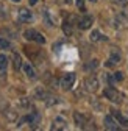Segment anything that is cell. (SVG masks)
Instances as JSON below:
<instances>
[{"label": "cell", "instance_id": "7c38bea8", "mask_svg": "<svg viewBox=\"0 0 128 131\" xmlns=\"http://www.w3.org/2000/svg\"><path fill=\"white\" fill-rule=\"evenodd\" d=\"M24 70H25V73L30 77V78H36V72H35V69H33V66L31 64H24Z\"/></svg>", "mask_w": 128, "mask_h": 131}, {"label": "cell", "instance_id": "30bf717a", "mask_svg": "<svg viewBox=\"0 0 128 131\" xmlns=\"http://www.w3.org/2000/svg\"><path fill=\"white\" fill-rule=\"evenodd\" d=\"M113 112H114V117L117 119V122H119V123H120L122 126L128 128V119H126V117L123 116V114H120L119 111H113Z\"/></svg>", "mask_w": 128, "mask_h": 131}, {"label": "cell", "instance_id": "7402d4cb", "mask_svg": "<svg viewBox=\"0 0 128 131\" xmlns=\"http://www.w3.org/2000/svg\"><path fill=\"white\" fill-rule=\"evenodd\" d=\"M13 2H20V0H13Z\"/></svg>", "mask_w": 128, "mask_h": 131}, {"label": "cell", "instance_id": "9a60e30c", "mask_svg": "<svg viewBox=\"0 0 128 131\" xmlns=\"http://www.w3.org/2000/svg\"><path fill=\"white\" fill-rule=\"evenodd\" d=\"M6 66H8V59H6V56H5V55H0V70L5 72Z\"/></svg>", "mask_w": 128, "mask_h": 131}, {"label": "cell", "instance_id": "603a6c76", "mask_svg": "<svg viewBox=\"0 0 128 131\" xmlns=\"http://www.w3.org/2000/svg\"><path fill=\"white\" fill-rule=\"evenodd\" d=\"M119 2H125V0H119Z\"/></svg>", "mask_w": 128, "mask_h": 131}, {"label": "cell", "instance_id": "9c48e42d", "mask_svg": "<svg viewBox=\"0 0 128 131\" xmlns=\"http://www.w3.org/2000/svg\"><path fill=\"white\" fill-rule=\"evenodd\" d=\"M66 125H67V123H66V120H64L62 117H56V119L53 120L52 129H66V128H67Z\"/></svg>", "mask_w": 128, "mask_h": 131}, {"label": "cell", "instance_id": "8992f818", "mask_svg": "<svg viewBox=\"0 0 128 131\" xmlns=\"http://www.w3.org/2000/svg\"><path fill=\"white\" fill-rule=\"evenodd\" d=\"M120 61V55L117 53V50L114 48L113 52H111V56H109V59L106 61V67H114V66H117V62Z\"/></svg>", "mask_w": 128, "mask_h": 131}, {"label": "cell", "instance_id": "44dd1931", "mask_svg": "<svg viewBox=\"0 0 128 131\" xmlns=\"http://www.w3.org/2000/svg\"><path fill=\"white\" fill-rule=\"evenodd\" d=\"M28 2H30V5H36L38 0H28Z\"/></svg>", "mask_w": 128, "mask_h": 131}, {"label": "cell", "instance_id": "2e32d148", "mask_svg": "<svg viewBox=\"0 0 128 131\" xmlns=\"http://www.w3.org/2000/svg\"><path fill=\"white\" fill-rule=\"evenodd\" d=\"M102 39H105V36H102L97 30L91 33V41H94V42H95V41H102Z\"/></svg>", "mask_w": 128, "mask_h": 131}, {"label": "cell", "instance_id": "277c9868", "mask_svg": "<svg viewBox=\"0 0 128 131\" xmlns=\"http://www.w3.org/2000/svg\"><path fill=\"white\" fill-rule=\"evenodd\" d=\"M84 88H86V91H89V92H95V91L99 89V81H97V78H95V77L86 78V80H84Z\"/></svg>", "mask_w": 128, "mask_h": 131}, {"label": "cell", "instance_id": "3957f363", "mask_svg": "<svg viewBox=\"0 0 128 131\" xmlns=\"http://www.w3.org/2000/svg\"><path fill=\"white\" fill-rule=\"evenodd\" d=\"M73 83H75V73H72V72L66 73V75L61 78V81H59L61 88H62V89H66V91H69V89L73 86Z\"/></svg>", "mask_w": 128, "mask_h": 131}, {"label": "cell", "instance_id": "5bb4252c", "mask_svg": "<svg viewBox=\"0 0 128 131\" xmlns=\"http://www.w3.org/2000/svg\"><path fill=\"white\" fill-rule=\"evenodd\" d=\"M62 30H64V33H66V35H72V24H70L69 20H64Z\"/></svg>", "mask_w": 128, "mask_h": 131}, {"label": "cell", "instance_id": "ffe728a7", "mask_svg": "<svg viewBox=\"0 0 128 131\" xmlns=\"http://www.w3.org/2000/svg\"><path fill=\"white\" fill-rule=\"evenodd\" d=\"M114 80H117V81H122V80H123V73H122V72H117V73L114 75Z\"/></svg>", "mask_w": 128, "mask_h": 131}, {"label": "cell", "instance_id": "d6986e66", "mask_svg": "<svg viewBox=\"0 0 128 131\" xmlns=\"http://www.w3.org/2000/svg\"><path fill=\"white\" fill-rule=\"evenodd\" d=\"M77 6L83 11V9H84V0H77Z\"/></svg>", "mask_w": 128, "mask_h": 131}, {"label": "cell", "instance_id": "ac0fdd59", "mask_svg": "<svg viewBox=\"0 0 128 131\" xmlns=\"http://www.w3.org/2000/svg\"><path fill=\"white\" fill-rule=\"evenodd\" d=\"M97 66H99V61H97V59H94V61H91V64L86 66V69H95Z\"/></svg>", "mask_w": 128, "mask_h": 131}, {"label": "cell", "instance_id": "8fae6325", "mask_svg": "<svg viewBox=\"0 0 128 131\" xmlns=\"http://www.w3.org/2000/svg\"><path fill=\"white\" fill-rule=\"evenodd\" d=\"M73 119H75V123H77L80 128H83V126L86 125V117L81 116L80 112H73Z\"/></svg>", "mask_w": 128, "mask_h": 131}, {"label": "cell", "instance_id": "52a82bcc", "mask_svg": "<svg viewBox=\"0 0 128 131\" xmlns=\"http://www.w3.org/2000/svg\"><path fill=\"white\" fill-rule=\"evenodd\" d=\"M19 20L20 22H31L33 20V14H31L27 8H20L19 9Z\"/></svg>", "mask_w": 128, "mask_h": 131}, {"label": "cell", "instance_id": "7a4b0ae2", "mask_svg": "<svg viewBox=\"0 0 128 131\" xmlns=\"http://www.w3.org/2000/svg\"><path fill=\"white\" fill-rule=\"evenodd\" d=\"M24 38L28 39V41H36V42H39V44H44V42H45V38L41 35V33H38L36 30H27V31L24 33Z\"/></svg>", "mask_w": 128, "mask_h": 131}, {"label": "cell", "instance_id": "6da1fadb", "mask_svg": "<svg viewBox=\"0 0 128 131\" xmlns=\"http://www.w3.org/2000/svg\"><path fill=\"white\" fill-rule=\"evenodd\" d=\"M105 97L108 98V100H111V102H113V103H122V95H120V92H117L113 86H108L106 89H105Z\"/></svg>", "mask_w": 128, "mask_h": 131}, {"label": "cell", "instance_id": "4fadbf2b", "mask_svg": "<svg viewBox=\"0 0 128 131\" xmlns=\"http://www.w3.org/2000/svg\"><path fill=\"white\" fill-rule=\"evenodd\" d=\"M13 61H14V69L19 70V69L22 67V59H20V56H19L17 53H14V55H13Z\"/></svg>", "mask_w": 128, "mask_h": 131}, {"label": "cell", "instance_id": "5b68a950", "mask_svg": "<svg viewBox=\"0 0 128 131\" xmlns=\"http://www.w3.org/2000/svg\"><path fill=\"white\" fill-rule=\"evenodd\" d=\"M92 22H94V19L91 16H83V17L78 20V28L80 30H88V28H91Z\"/></svg>", "mask_w": 128, "mask_h": 131}, {"label": "cell", "instance_id": "ba28073f", "mask_svg": "<svg viewBox=\"0 0 128 131\" xmlns=\"http://www.w3.org/2000/svg\"><path fill=\"white\" fill-rule=\"evenodd\" d=\"M105 126L108 128V129H113V131H117V129H120V126L116 123V120L111 117V116H106L105 117Z\"/></svg>", "mask_w": 128, "mask_h": 131}, {"label": "cell", "instance_id": "e0dca14e", "mask_svg": "<svg viewBox=\"0 0 128 131\" xmlns=\"http://www.w3.org/2000/svg\"><path fill=\"white\" fill-rule=\"evenodd\" d=\"M9 42L6 41V39H3V38H0V50H5V48H9Z\"/></svg>", "mask_w": 128, "mask_h": 131}]
</instances>
